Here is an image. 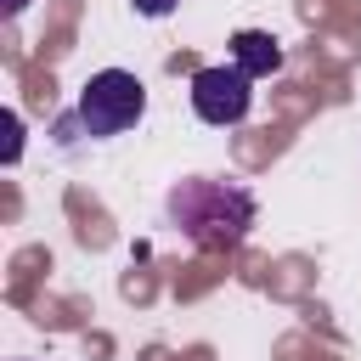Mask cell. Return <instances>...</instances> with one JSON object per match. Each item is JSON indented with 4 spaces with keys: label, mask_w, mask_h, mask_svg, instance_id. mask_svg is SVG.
I'll use <instances>...</instances> for the list:
<instances>
[{
    "label": "cell",
    "mask_w": 361,
    "mask_h": 361,
    "mask_svg": "<svg viewBox=\"0 0 361 361\" xmlns=\"http://www.w3.org/2000/svg\"><path fill=\"white\" fill-rule=\"evenodd\" d=\"M169 214L197 248H237L254 226V197L237 180H180L169 192Z\"/></svg>",
    "instance_id": "cell-1"
},
{
    "label": "cell",
    "mask_w": 361,
    "mask_h": 361,
    "mask_svg": "<svg viewBox=\"0 0 361 361\" xmlns=\"http://www.w3.org/2000/svg\"><path fill=\"white\" fill-rule=\"evenodd\" d=\"M0 130H6L0 158H6V164H17V158H23V118H17V113H6V118H0Z\"/></svg>",
    "instance_id": "cell-5"
},
{
    "label": "cell",
    "mask_w": 361,
    "mask_h": 361,
    "mask_svg": "<svg viewBox=\"0 0 361 361\" xmlns=\"http://www.w3.org/2000/svg\"><path fill=\"white\" fill-rule=\"evenodd\" d=\"M141 113H147V85L124 68H102L79 90V130L96 135V141L124 135L130 124H141Z\"/></svg>",
    "instance_id": "cell-2"
},
{
    "label": "cell",
    "mask_w": 361,
    "mask_h": 361,
    "mask_svg": "<svg viewBox=\"0 0 361 361\" xmlns=\"http://www.w3.org/2000/svg\"><path fill=\"white\" fill-rule=\"evenodd\" d=\"M130 6H135L141 17H169V11L180 6V0H130Z\"/></svg>",
    "instance_id": "cell-6"
},
{
    "label": "cell",
    "mask_w": 361,
    "mask_h": 361,
    "mask_svg": "<svg viewBox=\"0 0 361 361\" xmlns=\"http://www.w3.org/2000/svg\"><path fill=\"white\" fill-rule=\"evenodd\" d=\"M192 107L203 124H243L248 107H254V79L237 68V62H220V68H197L192 73Z\"/></svg>",
    "instance_id": "cell-3"
},
{
    "label": "cell",
    "mask_w": 361,
    "mask_h": 361,
    "mask_svg": "<svg viewBox=\"0 0 361 361\" xmlns=\"http://www.w3.org/2000/svg\"><path fill=\"white\" fill-rule=\"evenodd\" d=\"M231 62H237L248 79H265V73L282 68V45H276L271 34H259V28H243V34H231Z\"/></svg>",
    "instance_id": "cell-4"
},
{
    "label": "cell",
    "mask_w": 361,
    "mask_h": 361,
    "mask_svg": "<svg viewBox=\"0 0 361 361\" xmlns=\"http://www.w3.org/2000/svg\"><path fill=\"white\" fill-rule=\"evenodd\" d=\"M23 6H28V0H6V17H17V11H23Z\"/></svg>",
    "instance_id": "cell-7"
}]
</instances>
